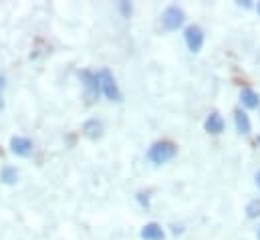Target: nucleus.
<instances>
[{
    "mask_svg": "<svg viewBox=\"0 0 260 240\" xmlns=\"http://www.w3.org/2000/svg\"><path fill=\"white\" fill-rule=\"evenodd\" d=\"M176 152H178V147H176V143H174V141L161 139V141H155V143L149 147V152H147V158H149L153 164L161 166V164L170 162V160L176 156Z\"/></svg>",
    "mask_w": 260,
    "mask_h": 240,
    "instance_id": "nucleus-1",
    "label": "nucleus"
},
{
    "mask_svg": "<svg viewBox=\"0 0 260 240\" xmlns=\"http://www.w3.org/2000/svg\"><path fill=\"white\" fill-rule=\"evenodd\" d=\"M95 75H97L101 93H103L107 99H111V101H121V91H119V85H117L113 73H111L109 69H101V71L95 73Z\"/></svg>",
    "mask_w": 260,
    "mask_h": 240,
    "instance_id": "nucleus-2",
    "label": "nucleus"
},
{
    "mask_svg": "<svg viewBox=\"0 0 260 240\" xmlns=\"http://www.w3.org/2000/svg\"><path fill=\"white\" fill-rule=\"evenodd\" d=\"M186 20V14L180 6H168L161 14V24L166 31H178Z\"/></svg>",
    "mask_w": 260,
    "mask_h": 240,
    "instance_id": "nucleus-3",
    "label": "nucleus"
},
{
    "mask_svg": "<svg viewBox=\"0 0 260 240\" xmlns=\"http://www.w3.org/2000/svg\"><path fill=\"white\" fill-rule=\"evenodd\" d=\"M184 37H186V45H188V49H190L192 53H198V51L202 49V45H204V31H202L198 24L188 26Z\"/></svg>",
    "mask_w": 260,
    "mask_h": 240,
    "instance_id": "nucleus-4",
    "label": "nucleus"
},
{
    "mask_svg": "<svg viewBox=\"0 0 260 240\" xmlns=\"http://www.w3.org/2000/svg\"><path fill=\"white\" fill-rule=\"evenodd\" d=\"M10 152L24 158V156H28L32 152V141L26 139V137H12L10 139Z\"/></svg>",
    "mask_w": 260,
    "mask_h": 240,
    "instance_id": "nucleus-5",
    "label": "nucleus"
},
{
    "mask_svg": "<svg viewBox=\"0 0 260 240\" xmlns=\"http://www.w3.org/2000/svg\"><path fill=\"white\" fill-rule=\"evenodd\" d=\"M204 129H206L208 133H212V135L222 133V131H224V119H222V115H220V113H210L206 123H204Z\"/></svg>",
    "mask_w": 260,
    "mask_h": 240,
    "instance_id": "nucleus-6",
    "label": "nucleus"
},
{
    "mask_svg": "<svg viewBox=\"0 0 260 240\" xmlns=\"http://www.w3.org/2000/svg\"><path fill=\"white\" fill-rule=\"evenodd\" d=\"M141 238L143 240H164L166 238V234H164V230H161L159 224L151 222V224H145V226L141 228Z\"/></svg>",
    "mask_w": 260,
    "mask_h": 240,
    "instance_id": "nucleus-7",
    "label": "nucleus"
},
{
    "mask_svg": "<svg viewBox=\"0 0 260 240\" xmlns=\"http://www.w3.org/2000/svg\"><path fill=\"white\" fill-rule=\"evenodd\" d=\"M234 119H236V129H238L242 135H248V133H250L252 123H250V117H248V113H246V111L236 109V111H234Z\"/></svg>",
    "mask_w": 260,
    "mask_h": 240,
    "instance_id": "nucleus-8",
    "label": "nucleus"
},
{
    "mask_svg": "<svg viewBox=\"0 0 260 240\" xmlns=\"http://www.w3.org/2000/svg\"><path fill=\"white\" fill-rule=\"evenodd\" d=\"M240 99H242V105H244V107H248V109H256V107L260 105L258 93H256L254 89H250V87H244V89H242Z\"/></svg>",
    "mask_w": 260,
    "mask_h": 240,
    "instance_id": "nucleus-9",
    "label": "nucleus"
},
{
    "mask_svg": "<svg viewBox=\"0 0 260 240\" xmlns=\"http://www.w3.org/2000/svg\"><path fill=\"white\" fill-rule=\"evenodd\" d=\"M83 133H85L87 137H91V139H97V137L103 135V123H101L99 119L87 121L85 127H83Z\"/></svg>",
    "mask_w": 260,
    "mask_h": 240,
    "instance_id": "nucleus-10",
    "label": "nucleus"
},
{
    "mask_svg": "<svg viewBox=\"0 0 260 240\" xmlns=\"http://www.w3.org/2000/svg\"><path fill=\"white\" fill-rule=\"evenodd\" d=\"M246 214H248V218H258L260 216V200H252V202H248V206H246Z\"/></svg>",
    "mask_w": 260,
    "mask_h": 240,
    "instance_id": "nucleus-11",
    "label": "nucleus"
},
{
    "mask_svg": "<svg viewBox=\"0 0 260 240\" xmlns=\"http://www.w3.org/2000/svg\"><path fill=\"white\" fill-rule=\"evenodd\" d=\"M16 178H18V174H16L14 168H4V170H2V180L6 182V184H14Z\"/></svg>",
    "mask_w": 260,
    "mask_h": 240,
    "instance_id": "nucleus-12",
    "label": "nucleus"
},
{
    "mask_svg": "<svg viewBox=\"0 0 260 240\" xmlns=\"http://www.w3.org/2000/svg\"><path fill=\"white\" fill-rule=\"evenodd\" d=\"M119 8H121L123 16H129V14H131V4H129V2H121V4H119Z\"/></svg>",
    "mask_w": 260,
    "mask_h": 240,
    "instance_id": "nucleus-13",
    "label": "nucleus"
},
{
    "mask_svg": "<svg viewBox=\"0 0 260 240\" xmlns=\"http://www.w3.org/2000/svg\"><path fill=\"white\" fill-rule=\"evenodd\" d=\"M2 87H4V81H2V77H0V95H2Z\"/></svg>",
    "mask_w": 260,
    "mask_h": 240,
    "instance_id": "nucleus-14",
    "label": "nucleus"
},
{
    "mask_svg": "<svg viewBox=\"0 0 260 240\" xmlns=\"http://www.w3.org/2000/svg\"><path fill=\"white\" fill-rule=\"evenodd\" d=\"M256 186H258V188H260V172H258V174H256Z\"/></svg>",
    "mask_w": 260,
    "mask_h": 240,
    "instance_id": "nucleus-15",
    "label": "nucleus"
},
{
    "mask_svg": "<svg viewBox=\"0 0 260 240\" xmlns=\"http://www.w3.org/2000/svg\"><path fill=\"white\" fill-rule=\"evenodd\" d=\"M256 143H258V145H260V135H258V139H256Z\"/></svg>",
    "mask_w": 260,
    "mask_h": 240,
    "instance_id": "nucleus-16",
    "label": "nucleus"
},
{
    "mask_svg": "<svg viewBox=\"0 0 260 240\" xmlns=\"http://www.w3.org/2000/svg\"><path fill=\"white\" fill-rule=\"evenodd\" d=\"M258 238H260V228H258Z\"/></svg>",
    "mask_w": 260,
    "mask_h": 240,
    "instance_id": "nucleus-17",
    "label": "nucleus"
},
{
    "mask_svg": "<svg viewBox=\"0 0 260 240\" xmlns=\"http://www.w3.org/2000/svg\"><path fill=\"white\" fill-rule=\"evenodd\" d=\"M258 12H260V4H258Z\"/></svg>",
    "mask_w": 260,
    "mask_h": 240,
    "instance_id": "nucleus-18",
    "label": "nucleus"
}]
</instances>
